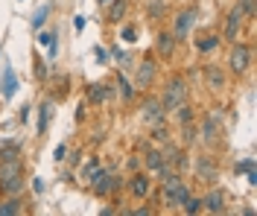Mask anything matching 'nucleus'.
Returning a JSON list of instances; mask_svg holds the SVG:
<instances>
[{
  "instance_id": "f257e3e1",
  "label": "nucleus",
  "mask_w": 257,
  "mask_h": 216,
  "mask_svg": "<svg viewBox=\"0 0 257 216\" xmlns=\"http://www.w3.org/2000/svg\"><path fill=\"white\" fill-rule=\"evenodd\" d=\"M187 97H190V85H187V79H184L181 73H176V76L167 79V88H164V94H161L158 100H161V105H164V111L173 114L181 102H187Z\"/></svg>"
},
{
  "instance_id": "f03ea898",
  "label": "nucleus",
  "mask_w": 257,
  "mask_h": 216,
  "mask_svg": "<svg viewBox=\"0 0 257 216\" xmlns=\"http://www.w3.org/2000/svg\"><path fill=\"white\" fill-rule=\"evenodd\" d=\"M248 67H251V47L242 44V41H231V50H228V70H231L234 76H242V73H248Z\"/></svg>"
},
{
  "instance_id": "7ed1b4c3",
  "label": "nucleus",
  "mask_w": 257,
  "mask_h": 216,
  "mask_svg": "<svg viewBox=\"0 0 257 216\" xmlns=\"http://www.w3.org/2000/svg\"><path fill=\"white\" fill-rule=\"evenodd\" d=\"M196 18H199L196 6H184V9L173 18V30H170V33L176 35V41H187V38H190L193 27H196Z\"/></svg>"
},
{
  "instance_id": "20e7f679",
  "label": "nucleus",
  "mask_w": 257,
  "mask_h": 216,
  "mask_svg": "<svg viewBox=\"0 0 257 216\" xmlns=\"http://www.w3.org/2000/svg\"><path fill=\"white\" fill-rule=\"evenodd\" d=\"M193 172H196V181L199 184H216L219 181V164L213 155H199L196 164H193Z\"/></svg>"
},
{
  "instance_id": "39448f33",
  "label": "nucleus",
  "mask_w": 257,
  "mask_h": 216,
  "mask_svg": "<svg viewBox=\"0 0 257 216\" xmlns=\"http://www.w3.org/2000/svg\"><path fill=\"white\" fill-rule=\"evenodd\" d=\"M141 120H144L146 126H161V123H167V111H164V105H161L158 97H144Z\"/></svg>"
},
{
  "instance_id": "423d86ee",
  "label": "nucleus",
  "mask_w": 257,
  "mask_h": 216,
  "mask_svg": "<svg viewBox=\"0 0 257 216\" xmlns=\"http://www.w3.org/2000/svg\"><path fill=\"white\" fill-rule=\"evenodd\" d=\"M155 76H158V65H155V59H144L141 65L135 67V88H138V91L152 88Z\"/></svg>"
},
{
  "instance_id": "0eeeda50",
  "label": "nucleus",
  "mask_w": 257,
  "mask_h": 216,
  "mask_svg": "<svg viewBox=\"0 0 257 216\" xmlns=\"http://www.w3.org/2000/svg\"><path fill=\"white\" fill-rule=\"evenodd\" d=\"M126 184H128V196H132V199H146V196L152 193V175L144 172V169H138Z\"/></svg>"
},
{
  "instance_id": "6e6552de",
  "label": "nucleus",
  "mask_w": 257,
  "mask_h": 216,
  "mask_svg": "<svg viewBox=\"0 0 257 216\" xmlns=\"http://www.w3.org/2000/svg\"><path fill=\"white\" fill-rule=\"evenodd\" d=\"M190 196V187L184 181L178 184H170V187H161V201L167 204V207H181V201Z\"/></svg>"
},
{
  "instance_id": "1a4fd4ad",
  "label": "nucleus",
  "mask_w": 257,
  "mask_h": 216,
  "mask_svg": "<svg viewBox=\"0 0 257 216\" xmlns=\"http://www.w3.org/2000/svg\"><path fill=\"white\" fill-rule=\"evenodd\" d=\"M242 27H245V15H242L240 6H234L228 18H225V41H237L242 33Z\"/></svg>"
},
{
  "instance_id": "9d476101",
  "label": "nucleus",
  "mask_w": 257,
  "mask_h": 216,
  "mask_svg": "<svg viewBox=\"0 0 257 216\" xmlns=\"http://www.w3.org/2000/svg\"><path fill=\"white\" fill-rule=\"evenodd\" d=\"M202 76H205V88L208 91H225V85H228V76H225V70L219 65H205Z\"/></svg>"
},
{
  "instance_id": "9b49d317",
  "label": "nucleus",
  "mask_w": 257,
  "mask_h": 216,
  "mask_svg": "<svg viewBox=\"0 0 257 216\" xmlns=\"http://www.w3.org/2000/svg\"><path fill=\"white\" fill-rule=\"evenodd\" d=\"M196 134H202V143H205V146H213V143L219 140L222 129H219V123L213 120V114H208L205 120H202V126L196 129Z\"/></svg>"
},
{
  "instance_id": "f8f14e48",
  "label": "nucleus",
  "mask_w": 257,
  "mask_h": 216,
  "mask_svg": "<svg viewBox=\"0 0 257 216\" xmlns=\"http://www.w3.org/2000/svg\"><path fill=\"white\" fill-rule=\"evenodd\" d=\"M176 47H178V41L170 30H161V33L155 35V53H158L161 59H170V56L176 53Z\"/></svg>"
},
{
  "instance_id": "ddd939ff",
  "label": "nucleus",
  "mask_w": 257,
  "mask_h": 216,
  "mask_svg": "<svg viewBox=\"0 0 257 216\" xmlns=\"http://www.w3.org/2000/svg\"><path fill=\"white\" fill-rule=\"evenodd\" d=\"M202 210H208V213H225V193L219 187H210L208 193H205Z\"/></svg>"
},
{
  "instance_id": "4468645a",
  "label": "nucleus",
  "mask_w": 257,
  "mask_h": 216,
  "mask_svg": "<svg viewBox=\"0 0 257 216\" xmlns=\"http://www.w3.org/2000/svg\"><path fill=\"white\" fill-rule=\"evenodd\" d=\"M219 44H222V41H219V35H216V33H199V35H196V41H193L196 53H202V56L213 53Z\"/></svg>"
},
{
  "instance_id": "2eb2a0df",
  "label": "nucleus",
  "mask_w": 257,
  "mask_h": 216,
  "mask_svg": "<svg viewBox=\"0 0 257 216\" xmlns=\"http://www.w3.org/2000/svg\"><path fill=\"white\" fill-rule=\"evenodd\" d=\"M164 164H167V161H164L161 149H155L152 143H144V166L146 169H149V172H158Z\"/></svg>"
},
{
  "instance_id": "dca6fc26",
  "label": "nucleus",
  "mask_w": 257,
  "mask_h": 216,
  "mask_svg": "<svg viewBox=\"0 0 257 216\" xmlns=\"http://www.w3.org/2000/svg\"><path fill=\"white\" fill-rule=\"evenodd\" d=\"M85 97H88L91 105H99V102H105L108 97H111V88L102 85V82H91L88 88H85Z\"/></svg>"
},
{
  "instance_id": "f3484780",
  "label": "nucleus",
  "mask_w": 257,
  "mask_h": 216,
  "mask_svg": "<svg viewBox=\"0 0 257 216\" xmlns=\"http://www.w3.org/2000/svg\"><path fill=\"white\" fill-rule=\"evenodd\" d=\"M0 85H3V88H0V91H3V100H12V97L18 94V76H15V70H12L9 65L3 67V79H0Z\"/></svg>"
},
{
  "instance_id": "a211bd4d",
  "label": "nucleus",
  "mask_w": 257,
  "mask_h": 216,
  "mask_svg": "<svg viewBox=\"0 0 257 216\" xmlns=\"http://www.w3.org/2000/svg\"><path fill=\"white\" fill-rule=\"evenodd\" d=\"M38 44H41V47L47 50V56L53 59L56 50H59V33H56V30H44V33L38 30Z\"/></svg>"
},
{
  "instance_id": "6ab92c4d",
  "label": "nucleus",
  "mask_w": 257,
  "mask_h": 216,
  "mask_svg": "<svg viewBox=\"0 0 257 216\" xmlns=\"http://www.w3.org/2000/svg\"><path fill=\"white\" fill-rule=\"evenodd\" d=\"M18 175H24L21 158L18 161H0V181H9V178H18Z\"/></svg>"
},
{
  "instance_id": "aec40b11",
  "label": "nucleus",
  "mask_w": 257,
  "mask_h": 216,
  "mask_svg": "<svg viewBox=\"0 0 257 216\" xmlns=\"http://www.w3.org/2000/svg\"><path fill=\"white\" fill-rule=\"evenodd\" d=\"M126 9H128V0H111L105 21H108V24H120V21L126 18Z\"/></svg>"
},
{
  "instance_id": "412c9836",
  "label": "nucleus",
  "mask_w": 257,
  "mask_h": 216,
  "mask_svg": "<svg viewBox=\"0 0 257 216\" xmlns=\"http://www.w3.org/2000/svg\"><path fill=\"white\" fill-rule=\"evenodd\" d=\"M27 190V181H24V175H18V178H9V181H0V193L3 196H21Z\"/></svg>"
},
{
  "instance_id": "4be33fe9",
  "label": "nucleus",
  "mask_w": 257,
  "mask_h": 216,
  "mask_svg": "<svg viewBox=\"0 0 257 216\" xmlns=\"http://www.w3.org/2000/svg\"><path fill=\"white\" fill-rule=\"evenodd\" d=\"M24 210V199L21 196H9V199L0 201V216H15Z\"/></svg>"
},
{
  "instance_id": "5701e85b",
  "label": "nucleus",
  "mask_w": 257,
  "mask_h": 216,
  "mask_svg": "<svg viewBox=\"0 0 257 216\" xmlns=\"http://www.w3.org/2000/svg\"><path fill=\"white\" fill-rule=\"evenodd\" d=\"M50 120H53V102L44 100L41 102V108H38V134H47Z\"/></svg>"
},
{
  "instance_id": "b1692460",
  "label": "nucleus",
  "mask_w": 257,
  "mask_h": 216,
  "mask_svg": "<svg viewBox=\"0 0 257 216\" xmlns=\"http://www.w3.org/2000/svg\"><path fill=\"white\" fill-rule=\"evenodd\" d=\"M173 114H176V123H178V126H187V123H193V120H196V111H193L190 102H181Z\"/></svg>"
},
{
  "instance_id": "393cba45",
  "label": "nucleus",
  "mask_w": 257,
  "mask_h": 216,
  "mask_svg": "<svg viewBox=\"0 0 257 216\" xmlns=\"http://www.w3.org/2000/svg\"><path fill=\"white\" fill-rule=\"evenodd\" d=\"M117 94H120V100H123V102H132V100H135V85L128 82L123 73L117 76Z\"/></svg>"
},
{
  "instance_id": "a878e982",
  "label": "nucleus",
  "mask_w": 257,
  "mask_h": 216,
  "mask_svg": "<svg viewBox=\"0 0 257 216\" xmlns=\"http://www.w3.org/2000/svg\"><path fill=\"white\" fill-rule=\"evenodd\" d=\"M47 18H50V3H44V6H38V9H35V15H32V30H35V33H38V30H44Z\"/></svg>"
},
{
  "instance_id": "bb28decb",
  "label": "nucleus",
  "mask_w": 257,
  "mask_h": 216,
  "mask_svg": "<svg viewBox=\"0 0 257 216\" xmlns=\"http://www.w3.org/2000/svg\"><path fill=\"white\" fill-rule=\"evenodd\" d=\"M146 12H149L152 21H161V18L167 15V0H149V9Z\"/></svg>"
},
{
  "instance_id": "cd10ccee",
  "label": "nucleus",
  "mask_w": 257,
  "mask_h": 216,
  "mask_svg": "<svg viewBox=\"0 0 257 216\" xmlns=\"http://www.w3.org/2000/svg\"><path fill=\"white\" fill-rule=\"evenodd\" d=\"M178 210H181V213H199V210H202V199H196V196H193V193H190V196H187V199H184V201H181V207H178Z\"/></svg>"
},
{
  "instance_id": "c85d7f7f",
  "label": "nucleus",
  "mask_w": 257,
  "mask_h": 216,
  "mask_svg": "<svg viewBox=\"0 0 257 216\" xmlns=\"http://www.w3.org/2000/svg\"><path fill=\"white\" fill-rule=\"evenodd\" d=\"M170 137H173V134H170V126H167V123L152 126V140H155V143H167Z\"/></svg>"
},
{
  "instance_id": "c756f323",
  "label": "nucleus",
  "mask_w": 257,
  "mask_h": 216,
  "mask_svg": "<svg viewBox=\"0 0 257 216\" xmlns=\"http://www.w3.org/2000/svg\"><path fill=\"white\" fill-rule=\"evenodd\" d=\"M199 137H196V126L187 123V126H181V146H193Z\"/></svg>"
},
{
  "instance_id": "7c9ffc66",
  "label": "nucleus",
  "mask_w": 257,
  "mask_h": 216,
  "mask_svg": "<svg viewBox=\"0 0 257 216\" xmlns=\"http://www.w3.org/2000/svg\"><path fill=\"white\" fill-rule=\"evenodd\" d=\"M18 158H21V146L18 143H6L0 149V161H18Z\"/></svg>"
},
{
  "instance_id": "2f4dec72",
  "label": "nucleus",
  "mask_w": 257,
  "mask_h": 216,
  "mask_svg": "<svg viewBox=\"0 0 257 216\" xmlns=\"http://www.w3.org/2000/svg\"><path fill=\"white\" fill-rule=\"evenodd\" d=\"M237 6L242 9V15H245V21H254V15H257L254 0H237Z\"/></svg>"
},
{
  "instance_id": "473e14b6",
  "label": "nucleus",
  "mask_w": 257,
  "mask_h": 216,
  "mask_svg": "<svg viewBox=\"0 0 257 216\" xmlns=\"http://www.w3.org/2000/svg\"><path fill=\"white\" fill-rule=\"evenodd\" d=\"M35 79H38V82H44V79H47V65H44L38 56H35Z\"/></svg>"
},
{
  "instance_id": "72a5a7b5",
  "label": "nucleus",
  "mask_w": 257,
  "mask_h": 216,
  "mask_svg": "<svg viewBox=\"0 0 257 216\" xmlns=\"http://www.w3.org/2000/svg\"><path fill=\"white\" fill-rule=\"evenodd\" d=\"M248 169H254V158H245L240 164H234V172H248Z\"/></svg>"
},
{
  "instance_id": "f704fd0d",
  "label": "nucleus",
  "mask_w": 257,
  "mask_h": 216,
  "mask_svg": "<svg viewBox=\"0 0 257 216\" xmlns=\"http://www.w3.org/2000/svg\"><path fill=\"white\" fill-rule=\"evenodd\" d=\"M96 166H99V158H91V161H88V164H85V169H82V181H85V178H88V175H91V172H94Z\"/></svg>"
},
{
  "instance_id": "c9c22d12",
  "label": "nucleus",
  "mask_w": 257,
  "mask_h": 216,
  "mask_svg": "<svg viewBox=\"0 0 257 216\" xmlns=\"http://www.w3.org/2000/svg\"><path fill=\"white\" fill-rule=\"evenodd\" d=\"M123 41H135V38H138V30H135V27H123Z\"/></svg>"
},
{
  "instance_id": "e433bc0d",
  "label": "nucleus",
  "mask_w": 257,
  "mask_h": 216,
  "mask_svg": "<svg viewBox=\"0 0 257 216\" xmlns=\"http://www.w3.org/2000/svg\"><path fill=\"white\" fill-rule=\"evenodd\" d=\"M64 155H67V146H64V143H59V146H56V152H53V158H56V161H64Z\"/></svg>"
},
{
  "instance_id": "4c0bfd02",
  "label": "nucleus",
  "mask_w": 257,
  "mask_h": 216,
  "mask_svg": "<svg viewBox=\"0 0 257 216\" xmlns=\"http://www.w3.org/2000/svg\"><path fill=\"white\" fill-rule=\"evenodd\" d=\"M128 169H132V172L141 169V158H138V155H128Z\"/></svg>"
},
{
  "instance_id": "58836bf2",
  "label": "nucleus",
  "mask_w": 257,
  "mask_h": 216,
  "mask_svg": "<svg viewBox=\"0 0 257 216\" xmlns=\"http://www.w3.org/2000/svg\"><path fill=\"white\" fill-rule=\"evenodd\" d=\"M94 59L96 62H108V53L102 50V47H94Z\"/></svg>"
},
{
  "instance_id": "ea45409f",
  "label": "nucleus",
  "mask_w": 257,
  "mask_h": 216,
  "mask_svg": "<svg viewBox=\"0 0 257 216\" xmlns=\"http://www.w3.org/2000/svg\"><path fill=\"white\" fill-rule=\"evenodd\" d=\"M132 216H152V207H135V210H128Z\"/></svg>"
},
{
  "instance_id": "a19ab883",
  "label": "nucleus",
  "mask_w": 257,
  "mask_h": 216,
  "mask_svg": "<svg viewBox=\"0 0 257 216\" xmlns=\"http://www.w3.org/2000/svg\"><path fill=\"white\" fill-rule=\"evenodd\" d=\"M32 190L35 193H44V178H32Z\"/></svg>"
},
{
  "instance_id": "79ce46f5",
  "label": "nucleus",
  "mask_w": 257,
  "mask_h": 216,
  "mask_svg": "<svg viewBox=\"0 0 257 216\" xmlns=\"http://www.w3.org/2000/svg\"><path fill=\"white\" fill-rule=\"evenodd\" d=\"M79 158H82V152H73V155L67 158V161H70V166H79Z\"/></svg>"
},
{
  "instance_id": "37998d69",
  "label": "nucleus",
  "mask_w": 257,
  "mask_h": 216,
  "mask_svg": "<svg viewBox=\"0 0 257 216\" xmlns=\"http://www.w3.org/2000/svg\"><path fill=\"white\" fill-rule=\"evenodd\" d=\"M73 24H76V33H82V30H85V18H82V15H76V21H73Z\"/></svg>"
},
{
  "instance_id": "c03bdc74",
  "label": "nucleus",
  "mask_w": 257,
  "mask_h": 216,
  "mask_svg": "<svg viewBox=\"0 0 257 216\" xmlns=\"http://www.w3.org/2000/svg\"><path fill=\"white\" fill-rule=\"evenodd\" d=\"M27 120H30V105H24V108H21V123H27Z\"/></svg>"
},
{
  "instance_id": "a18cd8bd",
  "label": "nucleus",
  "mask_w": 257,
  "mask_h": 216,
  "mask_svg": "<svg viewBox=\"0 0 257 216\" xmlns=\"http://www.w3.org/2000/svg\"><path fill=\"white\" fill-rule=\"evenodd\" d=\"M99 3H102V6H108V3H111V0H99Z\"/></svg>"
}]
</instances>
